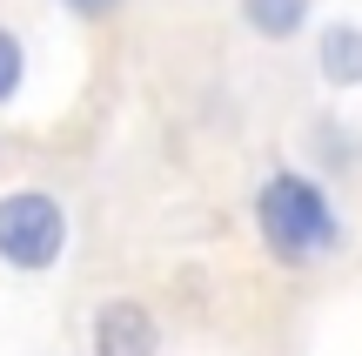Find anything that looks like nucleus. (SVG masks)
<instances>
[{"label":"nucleus","mask_w":362,"mask_h":356,"mask_svg":"<svg viewBox=\"0 0 362 356\" xmlns=\"http://www.w3.org/2000/svg\"><path fill=\"white\" fill-rule=\"evenodd\" d=\"M255 229H262V242H269V255H282V263H296V269L342 242V215H336V202H329V188L315 182V175H302V168H275L269 182L255 188Z\"/></svg>","instance_id":"obj_1"},{"label":"nucleus","mask_w":362,"mask_h":356,"mask_svg":"<svg viewBox=\"0 0 362 356\" xmlns=\"http://www.w3.org/2000/svg\"><path fill=\"white\" fill-rule=\"evenodd\" d=\"M67 255V202L54 188H0V263L47 276Z\"/></svg>","instance_id":"obj_2"},{"label":"nucleus","mask_w":362,"mask_h":356,"mask_svg":"<svg viewBox=\"0 0 362 356\" xmlns=\"http://www.w3.org/2000/svg\"><path fill=\"white\" fill-rule=\"evenodd\" d=\"M88 350L94 356H161V316L141 296H107L88 316Z\"/></svg>","instance_id":"obj_3"},{"label":"nucleus","mask_w":362,"mask_h":356,"mask_svg":"<svg viewBox=\"0 0 362 356\" xmlns=\"http://www.w3.org/2000/svg\"><path fill=\"white\" fill-rule=\"evenodd\" d=\"M315 74L329 88H362V27L356 21H329L315 34Z\"/></svg>","instance_id":"obj_4"},{"label":"nucleus","mask_w":362,"mask_h":356,"mask_svg":"<svg viewBox=\"0 0 362 356\" xmlns=\"http://www.w3.org/2000/svg\"><path fill=\"white\" fill-rule=\"evenodd\" d=\"M235 7H242V27L255 40H296L309 27L315 0H235Z\"/></svg>","instance_id":"obj_5"},{"label":"nucleus","mask_w":362,"mask_h":356,"mask_svg":"<svg viewBox=\"0 0 362 356\" xmlns=\"http://www.w3.org/2000/svg\"><path fill=\"white\" fill-rule=\"evenodd\" d=\"M21 88H27V40L0 21V108L21 101Z\"/></svg>","instance_id":"obj_6"},{"label":"nucleus","mask_w":362,"mask_h":356,"mask_svg":"<svg viewBox=\"0 0 362 356\" xmlns=\"http://www.w3.org/2000/svg\"><path fill=\"white\" fill-rule=\"evenodd\" d=\"M67 13H74V21H115L121 7H128V0H61Z\"/></svg>","instance_id":"obj_7"}]
</instances>
